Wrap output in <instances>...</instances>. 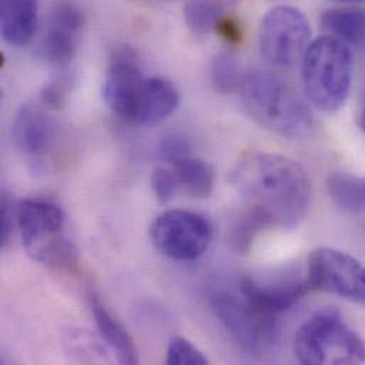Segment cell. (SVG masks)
<instances>
[{
    "mask_svg": "<svg viewBox=\"0 0 365 365\" xmlns=\"http://www.w3.org/2000/svg\"><path fill=\"white\" fill-rule=\"evenodd\" d=\"M230 182L272 223L284 229L299 225L307 212L312 183L296 161L270 153L243 155L230 174Z\"/></svg>",
    "mask_w": 365,
    "mask_h": 365,
    "instance_id": "cell-1",
    "label": "cell"
},
{
    "mask_svg": "<svg viewBox=\"0 0 365 365\" xmlns=\"http://www.w3.org/2000/svg\"><path fill=\"white\" fill-rule=\"evenodd\" d=\"M239 90L247 114L264 130L289 138L312 134V110L294 86L283 77L255 71L245 76Z\"/></svg>",
    "mask_w": 365,
    "mask_h": 365,
    "instance_id": "cell-2",
    "label": "cell"
},
{
    "mask_svg": "<svg viewBox=\"0 0 365 365\" xmlns=\"http://www.w3.org/2000/svg\"><path fill=\"white\" fill-rule=\"evenodd\" d=\"M16 222L29 256L54 270H71L77 250L66 233L60 206L43 199H23L16 207Z\"/></svg>",
    "mask_w": 365,
    "mask_h": 365,
    "instance_id": "cell-3",
    "label": "cell"
},
{
    "mask_svg": "<svg viewBox=\"0 0 365 365\" xmlns=\"http://www.w3.org/2000/svg\"><path fill=\"white\" fill-rule=\"evenodd\" d=\"M302 63L304 91L313 106L326 113L340 110L353 83V57L349 46L330 36H322L310 44Z\"/></svg>",
    "mask_w": 365,
    "mask_h": 365,
    "instance_id": "cell-4",
    "label": "cell"
},
{
    "mask_svg": "<svg viewBox=\"0 0 365 365\" xmlns=\"http://www.w3.org/2000/svg\"><path fill=\"white\" fill-rule=\"evenodd\" d=\"M293 351L300 365H326L330 351H336L331 365H364V339L354 331L336 309H323L296 331Z\"/></svg>",
    "mask_w": 365,
    "mask_h": 365,
    "instance_id": "cell-5",
    "label": "cell"
},
{
    "mask_svg": "<svg viewBox=\"0 0 365 365\" xmlns=\"http://www.w3.org/2000/svg\"><path fill=\"white\" fill-rule=\"evenodd\" d=\"M210 304L225 331L245 354L259 357L274 343L279 319L263 313L240 292H217Z\"/></svg>",
    "mask_w": 365,
    "mask_h": 365,
    "instance_id": "cell-6",
    "label": "cell"
},
{
    "mask_svg": "<svg viewBox=\"0 0 365 365\" xmlns=\"http://www.w3.org/2000/svg\"><path fill=\"white\" fill-rule=\"evenodd\" d=\"M259 38L262 54L270 64L292 67L303 60L312 44L310 21L293 6H276L263 17Z\"/></svg>",
    "mask_w": 365,
    "mask_h": 365,
    "instance_id": "cell-7",
    "label": "cell"
},
{
    "mask_svg": "<svg viewBox=\"0 0 365 365\" xmlns=\"http://www.w3.org/2000/svg\"><path fill=\"white\" fill-rule=\"evenodd\" d=\"M310 290H320L365 309V264L347 252L314 249L307 260Z\"/></svg>",
    "mask_w": 365,
    "mask_h": 365,
    "instance_id": "cell-8",
    "label": "cell"
},
{
    "mask_svg": "<svg viewBox=\"0 0 365 365\" xmlns=\"http://www.w3.org/2000/svg\"><path fill=\"white\" fill-rule=\"evenodd\" d=\"M150 237L164 256L178 262H192L207 250L213 230L209 220L196 212L170 209L153 222Z\"/></svg>",
    "mask_w": 365,
    "mask_h": 365,
    "instance_id": "cell-9",
    "label": "cell"
},
{
    "mask_svg": "<svg viewBox=\"0 0 365 365\" xmlns=\"http://www.w3.org/2000/svg\"><path fill=\"white\" fill-rule=\"evenodd\" d=\"M130 47L118 48L113 57L104 86L103 98L111 111L128 123H135L145 84V77Z\"/></svg>",
    "mask_w": 365,
    "mask_h": 365,
    "instance_id": "cell-10",
    "label": "cell"
},
{
    "mask_svg": "<svg viewBox=\"0 0 365 365\" xmlns=\"http://www.w3.org/2000/svg\"><path fill=\"white\" fill-rule=\"evenodd\" d=\"M310 290L307 279L296 273L257 279L247 276L240 282L239 292L263 313L277 317L292 309Z\"/></svg>",
    "mask_w": 365,
    "mask_h": 365,
    "instance_id": "cell-11",
    "label": "cell"
},
{
    "mask_svg": "<svg viewBox=\"0 0 365 365\" xmlns=\"http://www.w3.org/2000/svg\"><path fill=\"white\" fill-rule=\"evenodd\" d=\"M84 27L83 11L71 3L56 4L48 16L43 37V56L57 67H66L74 58Z\"/></svg>",
    "mask_w": 365,
    "mask_h": 365,
    "instance_id": "cell-12",
    "label": "cell"
},
{
    "mask_svg": "<svg viewBox=\"0 0 365 365\" xmlns=\"http://www.w3.org/2000/svg\"><path fill=\"white\" fill-rule=\"evenodd\" d=\"M56 124L44 104H24L13 121V140L30 157L43 155L51 145Z\"/></svg>",
    "mask_w": 365,
    "mask_h": 365,
    "instance_id": "cell-13",
    "label": "cell"
},
{
    "mask_svg": "<svg viewBox=\"0 0 365 365\" xmlns=\"http://www.w3.org/2000/svg\"><path fill=\"white\" fill-rule=\"evenodd\" d=\"M88 300L98 333L117 359L118 365H141L140 353L128 330L107 310L94 292L90 293Z\"/></svg>",
    "mask_w": 365,
    "mask_h": 365,
    "instance_id": "cell-14",
    "label": "cell"
},
{
    "mask_svg": "<svg viewBox=\"0 0 365 365\" xmlns=\"http://www.w3.org/2000/svg\"><path fill=\"white\" fill-rule=\"evenodd\" d=\"M38 9L31 0H6L0 3V31L6 43L26 46L37 31Z\"/></svg>",
    "mask_w": 365,
    "mask_h": 365,
    "instance_id": "cell-15",
    "label": "cell"
},
{
    "mask_svg": "<svg viewBox=\"0 0 365 365\" xmlns=\"http://www.w3.org/2000/svg\"><path fill=\"white\" fill-rule=\"evenodd\" d=\"M180 104L177 87L160 77L145 80L135 124L153 125L168 118Z\"/></svg>",
    "mask_w": 365,
    "mask_h": 365,
    "instance_id": "cell-16",
    "label": "cell"
},
{
    "mask_svg": "<svg viewBox=\"0 0 365 365\" xmlns=\"http://www.w3.org/2000/svg\"><path fill=\"white\" fill-rule=\"evenodd\" d=\"M322 27L330 36L346 46H365V9L343 6L327 10L322 17Z\"/></svg>",
    "mask_w": 365,
    "mask_h": 365,
    "instance_id": "cell-17",
    "label": "cell"
},
{
    "mask_svg": "<svg viewBox=\"0 0 365 365\" xmlns=\"http://www.w3.org/2000/svg\"><path fill=\"white\" fill-rule=\"evenodd\" d=\"M327 192L333 203L351 215L365 213V177L333 173L327 178Z\"/></svg>",
    "mask_w": 365,
    "mask_h": 365,
    "instance_id": "cell-18",
    "label": "cell"
},
{
    "mask_svg": "<svg viewBox=\"0 0 365 365\" xmlns=\"http://www.w3.org/2000/svg\"><path fill=\"white\" fill-rule=\"evenodd\" d=\"M174 173L180 187L187 195L203 199L212 193L215 174L207 163L190 155L174 165Z\"/></svg>",
    "mask_w": 365,
    "mask_h": 365,
    "instance_id": "cell-19",
    "label": "cell"
},
{
    "mask_svg": "<svg viewBox=\"0 0 365 365\" xmlns=\"http://www.w3.org/2000/svg\"><path fill=\"white\" fill-rule=\"evenodd\" d=\"M227 7L223 1H187L183 6V17L192 33L206 34L227 14Z\"/></svg>",
    "mask_w": 365,
    "mask_h": 365,
    "instance_id": "cell-20",
    "label": "cell"
},
{
    "mask_svg": "<svg viewBox=\"0 0 365 365\" xmlns=\"http://www.w3.org/2000/svg\"><path fill=\"white\" fill-rule=\"evenodd\" d=\"M272 226L270 220L257 209L247 206L232 227L229 242L235 252L247 253L259 232Z\"/></svg>",
    "mask_w": 365,
    "mask_h": 365,
    "instance_id": "cell-21",
    "label": "cell"
},
{
    "mask_svg": "<svg viewBox=\"0 0 365 365\" xmlns=\"http://www.w3.org/2000/svg\"><path fill=\"white\" fill-rule=\"evenodd\" d=\"M243 78L240 63L235 53L222 51L213 58L210 66V80L216 91L222 94L232 93L240 88Z\"/></svg>",
    "mask_w": 365,
    "mask_h": 365,
    "instance_id": "cell-22",
    "label": "cell"
},
{
    "mask_svg": "<svg viewBox=\"0 0 365 365\" xmlns=\"http://www.w3.org/2000/svg\"><path fill=\"white\" fill-rule=\"evenodd\" d=\"M165 365H210L203 353L185 337H174L167 350Z\"/></svg>",
    "mask_w": 365,
    "mask_h": 365,
    "instance_id": "cell-23",
    "label": "cell"
},
{
    "mask_svg": "<svg viewBox=\"0 0 365 365\" xmlns=\"http://www.w3.org/2000/svg\"><path fill=\"white\" fill-rule=\"evenodd\" d=\"M71 356L81 365H110L107 356L100 344L76 340L73 343H67Z\"/></svg>",
    "mask_w": 365,
    "mask_h": 365,
    "instance_id": "cell-24",
    "label": "cell"
},
{
    "mask_svg": "<svg viewBox=\"0 0 365 365\" xmlns=\"http://www.w3.org/2000/svg\"><path fill=\"white\" fill-rule=\"evenodd\" d=\"M151 185L157 199L164 203L170 202L180 189L175 173L168 168H157L153 173Z\"/></svg>",
    "mask_w": 365,
    "mask_h": 365,
    "instance_id": "cell-25",
    "label": "cell"
},
{
    "mask_svg": "<svg viewBox=\"0 0 365 365\" xmlns=\"http://www.w3.org/2000/svg\"><path fill=\"white\" fill-rule=\"evenodd\" d=\"M160 157L163 161L173 164L174 167L186 157H190V147L182 137L170 135L164 138L160 144Z\"/></svg>",
    "mask_w": 365,
    "mask_h": 365,
    "instance_id": "cell-26",
    "label": "cell"
},
{
    "mask_svg": "<svg viewBox=\"0 0 365 365\" xmlns=\"http://www.w3.org/2000/svg\"><path fill=\"white\" fill-rule=\"evenodd\" d=\"M11 202L6 193L1 196V207H0V246L6 247L10 239V233L13 229V216L14 212L11 210Z\"/></svg>",
    "mask_w": 365,
    "mask_h": 365,
    "instance_id": "cell-27",
    "label": "cell"
},
{
    "mask_svg": "<svg viewBox=\"0 0 365 365\" xmlns=\"http://www.w3.org/2000/svg\"><path fill=\"white\" fill-rule=\"evenodd\" d=\"M216 31L227 41V43H239L242 40V27L237 19H235L233 16L226 14L219 24L216 26Z\"/></svg>",
    "mask_w": 365,
    "mask_h": 365,
    "instance_id": "cell-28",
    "label": "cell"
},
{
    "mask_svg": "<svg viewBox=\"0 0 365 365\" xmlns=\"http://www.w3.org/2000/svg\"><path fill=\"white\" fill-rule=\"evenodd\" d=\"M66 86L63 81L51 83L41 93V103L48 108H58L64 103L66 97Z\"/></svg>",
    "mask_w": 365,
    "mask_h": 365,
    "instance_id": "cell-29",
    "label": "cell"
},
{
    "mask_svg": "<svg viewBox=\"0 0 365 365\" xmlns=\"http://www.w3.org/2000/svg\"><path fill=\"white\" fill-rule=\"evenodd\" d=\"M360 127H361V130L364 131L365 134V108L363 110V113H361V115H360Z\"/></svg>",
    "mask_w": 365,
    "mask_h": 365,
    "instance_id": "cell-30",
    "label": "cell"
}]
</instances>
